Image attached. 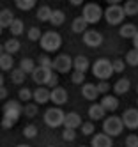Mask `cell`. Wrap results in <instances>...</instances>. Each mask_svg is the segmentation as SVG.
<instances>
[{
    "mask_svg": "<svg viewBox=\"0 0 138 147\" xmlns=\"http://www.w3.org/2000/svg\"><path fill=\"white\" fill-rule=\"evenodd\" d=\"M23 115V105L16 99H9L4 105V119H2V128L9 129L20 121V117Z\"/></svg>",
    "mask_w": 138,
    "mask_h": 147,
    "instance_id": "1",
    "label": "cell"
},
{
    "mask_svg": "<svg viewBox=\"0 0 138 147\" xmlns=\"http://www.w3.org/2000/svg\"><path fill=\"white\" fill-rule=\"evenodd\" d=\"M41 48L46 51V53H51V51H57L62 46V36L55 30H48V32L42 34L41 37Z\"/></svg>",
    "mask_w": 138,
    "mask_h": 147,
    "instance_id": "2",
    "label": "cell"
},
{
    "mask_svg": "<svg viewBox=\"0 0 138 147\" xmlns=\"http://www.w3.org/2000/svg\"><path fill=\"white\" fill-rule=\"evenodd\" d=\"M92 73L99 82L101 80H108L115 73L113 71V62H110L108 59H98L94 62V66H92Z\"/></svg>",
    "mask_w": 138,
    "mask_h": 147,
    "instance_id": "3",
    "label": "cell"
},
{
    "mask_svg": "<svg viewBox=\"0 0 138 147\" xmlns=\"http://www.w3.org/2000/svg\"><path fill=\"white\" fill-rule=\"evenodd\" d=\"M124 129V121L122 117H117V115H110L103 121V133L110 135L112 138L113 136H119Z\"/></svg>",
    "mask_w": 138,
    "mask_h": 147,
    "instance_id": "4",
    "label": "cell"
},
{
    "mask_svg": "<svg viewBox=\"0 0 138 147\" xmlns=\"http://www.w3.org/2000/svg\"><path fill=\"white\" fill-rule=\"evenodd\" d=\"M81 16L89 22V25H96L98 22H101V18L104 16V11L98 5V4H94V2H89V4H85L83 5V13Z\"/></svg>",
    "mask_w": 138,
    "mask_h": 147,
    "instance_id": "5",
    "label": "cell"
},
{
    "mask_svg": "<svg viewBox=\"0 0 138 147\" xmlns=\"http://www.w3.org/2000/svg\"><path fill=\"white\" fill-rule=\"evenodd\" d=\"M64 121H66V113L62 112L60 107H53L48 108L44 112V122L50 128H59V126H64Z\"/></svg>",
    "mask_w": 138,
    "mask_h": 147,
    "instance_id": "6",
    "label": "cell"
},
{
    "mask_svg": "<svg viewBox=\"0 0 138 147\" xmlns=\"http://www.w3.org/2000/svg\"><path fill=\"white\" fill-rule=\"evenodd\" d=\"M124 7L122 5H108L104 11V20L108 22V25H120L124 22Z\"/></svg>",
    "mask_w": 138,
    "mask_h": 147,
    "instance_id": "7",
    "label": "cell"
},
{
    "mask_svg": "<svg viewBox=\"0 0 138 147\" xmlns=\"http://www.w3.org/2000/svg\"><path fill=\"white\" fill-rule=\"evenodd\" d=\"M53 69L57 73H62V75H66L69 73L71 69H74V59H71L67 53H60L53 59Z\"/></svg>",
    "mask_w": 138,
    "mask_h": 147,
    "instance_id": "8",
    "label": "cell"
},
{
    "mask_svg": "<svg viewBox=\"0 0 138 147\" xmlns=\"http://www.w3.org/2000/svg\"><path fill=\"white\" fill-rule=\"evenodd\" d=\"M53 75V69L50 67H42V66H37L36 71L32 73V80H34L37 85H48V82Z\"/></svg>",
    "mask_w": 138,
    "mask_h": 147,
    "instance_id": "9",
    "label": "cell"
},
{
    "mask_svg": "<svg viewBox=\"0 0 138 147\" xmlns=\"http://www.w3.org/2000/svg\"><path fill=\"white\" fill-rule=\"evenodd\" d=\"M83 45L89 48H99L103 45V34H99L98 30L89 28L87 32L83 34Z\"/></svg>",
    "mask_w": 138,
    "mask_h": 147,
    "instance_id": "10",
    "label": "cell"
},
{
    "mask_svg": "<svg viewBox=\"0 0 138 147\" xmlns=\"http://www.w3.org/2000/svg\"><path fill=\"white\" fill-rule=\"evenodd\" d=\"M122 121L127 129H138V108H127L122 113Z\"/></svg>",
    "mask_w": 138,
    "mask_h": 147,
    "instance_id": "11",
    "label": "cell"
},
{
    "mask_svg": "<svg viewBox=\"0 0 138 147\" xmlns=\"http://www.w3.org/2000/svg\"><path fill=\"white\" fill-rule=\"evenodd\" d=\"M34 101L36 105H46L48 101H51V89L46 85H39L34 90Z\"/></svg>",
    "mask_w": 138,
    "mask_h": 147,
    "instance_id": "12",
    "label": "cell"
},
{
    "mask_svg": "<svg viewBox=\"0 0 138 147\" xmlns=\"http://www.w3.org/2000/svg\"><path fill=\"white\" fill-rule=\"evenodd\" d=\"M90 147H113V140L106 133H96V135H92Z\"/></svg>",
    "mask_w": 138,
    "mask_h": 147,
    "instance_id": "13",
    "label": "cell"
},
{
    "mask_svg": "<svg viewBox=\"0 0 138 147\" xmlns=\"http://www.w3.org/2000/svg\"><path fill=\"white\" fill-rule=\"evenodd\" d=\"M67 90L64 89V87H55V89H51V103L53 105H57V107H60V105H66L67 103Z\"/></svg>",
    "mask_w": 138,
    "mask_h": 147,
    "instance_id": "14",
    "label": "cell"
},
{
    "mask_svg": "<svg viewBox=\"0 0 138 147\" xmlns=\"http://www.w3.org/2000/svg\"><path fill=\"white\" fill-rule=\"evenodd\" d=\"M81 117L76 113V112H69L66 113V121H64V128L66 129H78L81 128Z\"/></svg>",
    "mask_w": 138,
    "mask_h": 147,
    "instance_id": "15",
    "label": "cell"
},
{
    "mask_svg": "<svg viewBox=\"0 0 138 147\" xmlns=\"http://www.w3.org/2000/svg\"><path fill=\"white\" fill-rule=\"evenodd\" d=\"M81 96L87 101H96L98 96H99L98 85H94V83H83L81 85Z\"/></svg>",
    "mask_w": 138,
    "mask_h": 147,
    "instance_id": "16",
    "label": "cell"
},
{
    "mask_svg": "<svg viewBox=\"0 0 138 147\" xmlns=\"http://www.w3.org/2000/svg\"><path fill=\"white\" fill-rule=\"evenodd\" d=\"M89 117L92 121H104L106 119V110L101 103H96V105H90V108H89Z\"/></svg>",
    "mask_w": 138,
    "mask_h": 147,
    "instance_id": "17",
    "label": "cell"
},
{
    "mask_svg": "<svg viewBox=\"0 0 138 147\" xmlns=\"http://www.w3.org/2000/svg\"><path fill=\"white\" fill-rule=\"evenodd\" d=\"M71 28H73L74 34H85V32L89 30V22H87L83 16H76V18L73 20Z\"/></svg>",
    "mask_w": 138,
    "mask_h": 147,
    "instance_id": "18",
    "label": "cell"
},
{
    "mask_svg": "<svg viewBox=\"0 0 138 147\" xmlns=\"http://www.w3.org/2000/svg\"><path fill=\"white\" fill-rule=\"evenodd\" d=\"M106 112H115L117 108H119V99H117V96H110V94H106V96L101 98L99 101Z\"/></svg>",
    "mask_w": 138,
    "mask_h": 147,
    "instance_id": "19",
    "label": "cell"
},
{
    "mask_svg": "<svg viewBox=\"0 0 138 147\" xmlns=\"http://www.w3.org/2000/svg\"><path fill=\"white\" fill-rule=\"evenodd\" d=\"M14 14H13V11L11 9H2L0 11V27L2 28H9L11 25H13V22H14Z\"/></svg>",
    "mask_w": 138,
    "mask_h": 147,
    "instance_id": "20",
    "label": "cell"
},
{
    "mask_svg": "<svg viewBox=\"0 0 138 147\" xmlns=\"http://www.w3.org/2000/svg\"><path fill=\"white\" fill-rule=\"evenodd\" d=\"M129 89H131V82L127 78H119L115 82V85H113V90H115L117 96H124Z\"/></svg>",
    "mask_w": 138,
    "mask_h": 147,
    "instance_id": "21",
    "label": "cell"
},
{
    "mask_svg": "<svg viewBox=\"0 0 138 147\" xmlns=\"http://www.w3.org/2000/svg\"><path fill=\"white\" fill-rule=\"evenodd\" d=\"M89 69H92V66H90V62H89V59H87V57H85V55H78V57H74V71L87 73Z\"/></svg>",
    "mask_w": 138,
    "mask_h": 147,
    "instance_id": "22",
    "label": "cell"
},
{
    "mask_svg": "<svg viewBox=\"0 0 138 147\" xmlns=\"http://www.w3.org/2000/svg\"><path fill=\"white\" fill-rule=\"evenodd\" d=\"M138 34V28L133 25V23H124L122 27H120V30H119V36L120 37H124V39H131L133 41V37Z\"/></svg>",
    "mask_w": 138,
    "mask_h": 147,
    "instance_id": "23",
    "label": "cell"
},
{
    "mask_svg": "<svg viewBox=\"0 0 138 147\" xmlns=\"http://www.w3.org/2000/svg\"><path fill=\"white\" fill-rule=\"evenodd\" d=\"M13 66H14L13 55L2 51V55H0V67H2V71H13Z\"/></svg>",
    "mask_w": 138,
    "mask_h": 147,
    "instance_id": "24",
    "label": "cell"
},
{
    "mask_svg": "<svg viewBox=\"0 0 138 147\" xmlns=\"http://www.w3.org/2000/svg\"><path fill=\"white\" fill-rule=\"evenodd\" d=\"M20 48H21V45H20V41L16 37H11V39H7L4 43V51L5 53H11V55H14Z\"/></svg>",
    "mask_w": 138,
    "mask_h": 147,
    "instance_id": "25",
    "label": "cell"
},
{
    "mask_svg": "<svg viewBox=\"0 0 138 147\" xmlns=\"http://www.w3.org/2000/svg\"><path fill=\"white\" fill-rule=\"evenodd\" d=\"M124 13H126V16H136L138 14V0H126Z\"/></svg>",
    "mask_w": 138,
    "mask_h": 147,
    "instance_id": "26",
    "label": "cell"
},
{
    "mask_svg": "<svg viewBox=\"0 0 138 147\" xmlns=\"http://www.w3.org/2000/svg\"><path fill=\"white\" fill-rule=\"evenodd\" d=\"M25 76H27V73L21 69V67H18V69H13L11 71V82L13 83H16V85H21V83L25 82Z\"/></svg>",
    "mask_w": 138,
    "mask_h": 147,
    "instance_id": "27",
    "label": "cell"
},
{
    "mask_svg": "<svg viewBox=\"0 0 138 147\" xmlns=\"http://www.w3.org/2000/svg\"><path fill=\"white\" fill-rule=\"evenodd\" d=\"M51 14H53V11H51L48 5H41L37 9V20H39V22H50Z\"/></svg>",
    "mask_w": 138,
    "mask_h": 147,
    "instance_id": "28",
    "label": "cell"
},
{
    "mask_svg": "<svg viewBox=\"0 0 138 147\" xmlns=\"http://www.w3.org/2000/svg\"><path fill=\"white\" fill-rule=\"evenodd\" d=\"M9 30H11V34H13L14 37H18V36H21L25 32V23L21 22V20H14L13 25L9 27Z\"/></svg>",
    "mask_w": 138,
    "mask_h": 147,
    "instance_id": "29",
    "label": "cell"
},
{
    "mask_svg": "<svg viewBox=\"0 0 138 147\" xmlns=\"http://www.w3.org/2000/svg\"><path fill=\"white\" fill-rule=\"evenodd\" d=\"M20 67L23 69L27 75H28V73L32 75V73L36 71V67H37V66H36V62L32 60V59H28V57H27V59H21V60H20Z\"/></svg>",
    "mask_w": 138,
    "mask_h": 147,
    "instance_id": "30",
    "label": "cell"
},
{
    "mask_svg": "<svg viewBox=\"0 0 138 147\" xmlns=\"http://www.w3.org/2000/svg\"><path fill=\"white\" fill-rule=\"evenodd\" d=\"M64 20H66V14H64V11H53L50 23H51L53 27H60V25H64Z\"/></svg>",
    "mask_w": 138,
    "mask_h": 147,
    "instance_id": "31",
    "label": "cell"
},
{
    "mask_svg": "<svg viewBox=\"0 0 138 147\" xmlns=\"http://www.w3.org/2000/svg\"><path fill=\"white\" fill-rule=\"evenodd\" d=\"M39 112V107L37 105H32V103H25V107H23V113H25V117L28 119H34L36 115Z\"/></svg>",
    "mask_w": 138,
    "mask_h": 147,
    "instance_id": "32",
    "label": "cell"
},
{
    "mask_svg": "<svg viewBox=\"0 0 138 147\" xmlns=\"http://www.w3.org/2000/svg\"><path fill=\"white\" fill-rule=\"evenodd\" d=\"M18 98H20V101L28 103L30 99H34V92H32L30 89H27V87H21V89L18 90Z\"/></svg>",
    "mask_w": 138,
    "mask_h": 147,
    "instance_id": "33",
    "label": "cell"
},
{
    "mask_svg": "<svg viewBox=\"0 0 138 147\" xmlns=\"http://www.w3.org/2000/svg\"><path fill=\"white\" fill-rule=\"evenodd\" d=\"M126 64H129V66H138V50L136 48H133V50H129L126 53Z\"/></svg>",
    "mask_w": 138,
    "mask_h": 147,
    "instance_id": "34",
    "label": "cell"
},
{
    "mask_svg": "<svg viewBox=\"0 0 138 147\" xmlns=\"http://www.w3.org/2000/svg\"><path fill=\"white\" fill-rule=\"evenodd\" d=\"M14 4L18 5V9H21V11H30V9L37 4V0H14Z\"/></svg>",
    "mask_w": 138,
    "mask_h": 147,
    "instance_id": "35",
    "label": "cell"
},
{
    "mask_svg": "<svg viewBox=\"0 0 138 147\" xmlns=\"http://www.w3.org/2000/svg\"><path fill=\"white\" fill-rule=\"evenodd\" d=\"M21 133H23L25 138H34V136L37 135V126H36V124H27Z\"/></svg>",
    "mask_w": 138,
    "mask_h": 147,
    "instance_id": "36",
    "label": "cell"
},
{
    "mask_svg": "<svg viewBox=\"0 0 138 147\" xmlns=\"http://www.w3.org/2000/svg\"><path fill=\"white\" fill-rule=\"evenodd\" d=\"M71 82L74 83V85H83V83H85V73H81V71H73Z\"/></svg>",
    "mask_w": 138,
    "mask_h": 147,
    "instance_id": "37",
    "label": "cell"
},
{
    "mask_svg": "<svg viewBox=\"0 0 138 147\" xmlns=\"http://www.w3.org/2000/svg\"><path fill=\"white\" fill-rule=\"evenodd\" d=\"M27 36H28V39H30V41H41L42 32H41V30H39L37 27H32V28H28Z\"/></svg>",
    "mask_w": 138,
    "mask_h": 147,
    "instance_id": "38",
    "label": "cell"
},
{
    "mask_svg": "<svg viewBox=\"0 0 138 147\" xmlns=\"http://www.w3.org/2000/svg\"><path fill=\"white\" fill-rule=\"evenodd\" d=\"M94 122L92 121H89V122H83L81 124V135H85V136H90V135H94Z\"/></svg>",
    "mask_w": 138,
    "mask_h": 147,
    "instance_id": "39",
    "label": "cell"
},
{
    "mask_svg": "<svg viewBox=\"0 0 138 147\" xmlns=\"http://www.w3.org/2000/svg\"><path fill=\"white\" fill-rule=\"evenodd\" d=\"M37 62H39V66H42V67H50V69H53V60H51L46 53H44V55H39Z\"/></svg>",
    "mask_w": 138,
    "mask_h": 147,
    "instance_id": "40",
    "label": "cell"
},
{
    "mask_svg": "<svg viewBox=\"0 0 138 147\" xmlns=\"http://www.w3.org/2000/svg\"><path fill=\"white\" fill-rule=\"evenodd\" d=\"M62 138L66 140V142H73L74 138H76V129H66V128H64Z\"/></svg>",
    "mask_w": 138,
    "mask_h": 147,
    "instance_id": "41",
    "label": "cell"
},
{
    "mask_svg": "<svg viewBox=\"0 0 138 147\" xmlns=\"http://www.w3.org/2000/svg\"><path fill=\"white\" fill-rule=\"evenodd\" d=\"M98 90H99V94L106 96V94H108V90H110V83L106 82V80H101V82L98 83Z\"/></svg>",
    "mask_w": 138,
    "mask_h": 147,
    "instance_id": "42",
    "label": "cell"
},
{
    "mask_svg": "<svg viewBox=\"0 0 138 147\" xmlns=\"http://www.w3.org/2000/svg\"><path fill=\"white\" fill-rule=\"evenodd\" d=\"M124 67H126V62H124L122 59H115V60H113V71H115V73H122Z\"/></svg>",
    "mask_w": 138,
    "mask_h": 147,
    "instance_id": "43",
    "label": "cell"
},
{
    "mask_svg": "<svg viewBox=\"0 0 138 147\" xmlns=\"http://www.w3.org/2000/svg\"><path fill=\"white\" fill-rule=\"evenodd\" d=\"M126 147H138V135H129L126 138Z\"/></svg>",
    "mask_w": 138,
    "mask_h": 147,
    "instance_id": "44",
    "label": "cell"
},
{
    "mask_svg": "<svg viewBox=\"0 0 138 147\" xmlns=\"http://www.w3.org/2000/svg\"><path fill=\"white\" fill-rule=\"evenodd\" d=\"M46 87H50V89H55V87H59V76L53 73L51 75V78H50V82H48V85Z\"/></svg>",
    "mask_w": 138,
    "mask_h": 147,
    "instance_id": "45",
    "label": "cell"
},
{
    "mask_svg": "<svg viewBox=\"0 0 138 147\" xmlns=\"http://www.w3.org/2000/svg\"><path fill=\"white\" fill-rule=\"evenodd\" d=\"M0 98H2V99H5L7 98V89L2 85V87H0Z\"/></svg>",
    "mask_w": 138,
    "mask_h": 147,
    "instance_id": "46",
    "label": "cell"
},
{
    "mask_svg": "<svg viewBox=\"0 0 138 147\" xmlns=\"http://www.w3.org/2000/svg\"><path fill=\"white\" fill-rule=\"evenodd\" d=\"M122 2V0H106V4H110V5H119Z\"/></svg>",
    "mask_w": 138,
    "mask_h": 147,
    "instance_id": "47",
    "label": "cell"
},
{
    "mask_svg": "<svg viewBox=\"0 0 138 147\" xmlns=\"http://www.w3.org/2000/svg\"><path fill=\"white\" fill-rule=\"evenodd\" d=\"M71 5H83V0H69Z\"/></svg>",
    "mask_w": 138,
    "mask_h": 147,
    "instance_id": "48",
    "label": "cell"
},
{
    "mask_svg": "<svg viewBox=\"0 0 138 147\" xmlns=\"http://www.w3.org/2000/svg\"><path fill=\"white\" fill-rule=\"evenodd\" d=\"M133 48H136V50H138V34L133 37Z\"/></svg>",
    "mask_w": 138,
    "mask_h": 147,
    "instance_id": "49",
    "label": "cell"
},
{
    "mask_svg": "<svg viewBox=\"0 0 138 147\" xmlns=\"http://www.w3.org/2000/svg\"><path fill=\"white\" fill-rule=\"evenodd\" d=\"M16 147H30V145H27V144H21V145H16Z\"/></svg>",
    "mask_w": 138,
    "mask_h": 147,
    "instance_id": "50",
    "label": "cell"
},
{
    "mask_svg": "<svg viewBox=\"0 0 138 147\" xmlns=\"http://www.w3.org/2000/svg\"><path fill=\"white\" fill-rule=\"evenodd\" d=\"M136 105H138V98H136Z\"/></svg>",
    "mask_w": 138,
    "mask_h": 147,
    "instance_id": "51",
    "label": "cell"
},
{
    "mask_svg": "<svg viewBox=\"0 0 138 147\" xmlns=\"http://www.w3.org/2000/svg\"><path fill=\"white\" fill-rule=\"evenodd\" d=\"M50 147H55V145H50Z\"/></svg>",
    "mask_w": 138,
    "mask_h": 147,
    "instance_id": "52",
    "label": "cell"
},
{
    "mask_svg": "<svg viewBox=\"0 0 138 147\" xmlns=\"http://www.w3.org/2000/svg\"><path fill=\"white\" fill-rule=\"evenodd\" d=\"M136 90H138V87H136Z\"/></svg>",
    "mask_w": 138,
    "mask_h": 147,
    "instance_id": "53",
    "label": "cell"
},
{
    "mask_svg": "<svg viewBox=\"0 0 138 147\" xmlns=\"http://www.w3.org/2000/svg\"><path fill=\"white\" fill-rule=\"evenodd\" d=\"M81 147H83V145H81Z\"/></svg>",
    "mask_w": 138,
    "mask_h": 147,
    "instance_id": "54",
    "label": "cell"
}]
</instances>
